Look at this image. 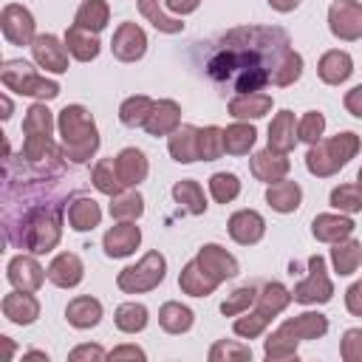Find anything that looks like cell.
<instances>
[{
	"label": "cell",
	"mask_w": 362,
	"mask_h": 362,
	"mask_svg": "<svg viewBox=\"0 0 362 362\" xmlns=\"http://www.w3.org/2000/svg\"><path fill=\"white\" fill-rule=\"evenodd\" d=\"M291 297L300 305H322V303H328L334 297V283L328 277L322 255H311L308 257V274L291 288Z\"/></svg>",
	"instance_id": "8"
},
{
	"label": "cell",
	"mask_w": 362,
	"mask_h": 362,
	"mask_svg": "<svg viewBox=\"0 0 362 362\" xmlns=\"http://www.w3.org/2000/svg\"><path fill=\"white\" fill-rule=\"evenodd\" d=\"M354 74V59L348 51H339V48H331L320 57L317 62V76L325 82V85H342L348 76Z\"/></svg>",
	"instance_id": "25"
},
{
	"label": "cell",
	"mask_w": 362,
	"mask_h": 362,
	"mask_svg": "<svg viewBox=\"0 0 362 362\" xmlns=\"http://www.w3.org/2000/svg\"><path fill=\"white\" fill-rule=\"evenodd\" d=\"M156 99L144 96V93H136V96H127L122 105H119V119L124 127H144L150 110H153Z\"/></svg>",
	"instance_id": "43"
},
{
	"label": "cell",
	"mask_w": 362,
	"mask_h": 362,
	"mask_svg": "<svg viewBox=\"0 0 362 362\" xmlns=\"http://www.w3.org/2000/svg\"><path fill=\"white\" fill-rule=\"evenodd\" d=\"M0 308H3V317L14 325H31L40 317V300L34 297V291H20V288L8 291Z\"/></svg>",
	"instance_id": "18"
},
{
	"label": "cell",
	"mask_w": 362,
	"mask_h": 362,
	"mask_svg": "<svg viewBox=\"0 0 362 362\" xmlns=\"http://www.w3.org/2000/svg\"><path fill=\"white\" fill-rule=\"evenodd\" d=\"M322 133H325V116L320 110H305L303 119L297 122V139L305 144H314L322 139Z\"/></svg>",
	"instance_id": "53"
},
{
	"label": "cell",
	"mask_w": 362,
	"mask_h": 362,
	"mask_svg": "<svg viewBox=\"0 0 362 362\" xmlns=\"http://www.w3.org/2000/svg\"><path fill=\"white\" fill-rule=\"evenodd\" d=\"M356 184L362 187V167H359V173H356Z\"/></svg>",
	"instance_id": "63"
},
{
	"label": "cell",
	"mask_w": 362,
	"mask_h": 362,
	"mask_svg": "<svg viewBox=\"0 0 362 362\" xmlns=\"http://www.w3.org/2000/svg\"><path fill=\"white\" fill-rule=\"evenodd\" d=\"M173 198L178 206H184L189 215H204L206 212V195L195 178H181L173 184Z\"/></svg>",
	"instance_id": "38"
},
{
	"label": "cell",
	"mask_w": 362,
	"mask_h": 362,
	"mask_svg": "<svg viewBox=\"0 0 362 362\" xmlns=\"http://www.w3.org/2000/svg\"><path fill=\"white\" fill-rule=\"evenodd\" d=\"M175 127H181V105L175 99H158L144 122V130L150 136H170Z\"/></svg>",
	"instance_id": "22"
},
{
	"label": "cell",
	"mask_w": 362,
	"mask_h": 362,
	"mask_svg": "<svg viewBox=\"0 0 362 362\" xmlns=\"http://www.w3.org/2000/svg\"><path fill=\"white\" fill-rule=\"evenodd\" d=\"M167 150L178 164H192L198 161V127L195 124H181L167 136Z\"/></svg>",
	"instance_id": "29"
},
{
	"label": "cell",
	"mask_w": 362,
	"mask_h": 362,
	"mask_svg": "<svg viewBox=\"0 0 362 362\" xmlns=\"http://www.w3.org/2000/svg\"><path fill=\"white\" fill-rule=\"evenodd\" d=\"M0 31L11 45H31L37 37L34 14L23 3H6L0 11Z\"/></svg>",
	"instance_id": "10"
},
{
	"label": "cell",
	"mask_w": 362,
	"mask_h": 362,
	"mask_svg": "<svg viewBox=\"0 0 362 362\" xmlns=\"http://www.w3.org/2000/svg\"><path fill=\"white\" fill-rule=\"evenodd\" d=\"M223 153H226L223 150V127H218V124L198 127V161H215Z\"/></svg>",
	"instance_id": "46"
},
{
	"label": "cell",
	"mask_w": 362,
	"mask_h": 362,
	"mask_svg": "<svg viewBox=\"0 0 362 362\" xmlns=\"http://www.w3.org/2000/svg\"><path fill=\"white\" fill-rule=\"evenodd\" d=\"M62 42H65L68 54H71L74 59H79V62H90V59H96L99 51H102L99 37H96L93 31L79 28V25H71V28L65 31V40H62Z\"/></svg>",
	"instance_id": "31"
},
{
	"label": "cell",
	"mask_w": 362,
	"mask_h": 362,
	"mask_svg": "<svg viewBox=\"0 0 362 362\" xmlns=\"http://www.w3.org/2000/svg\"><path fill=\"white\" fill-rule=\"evenodd\" d=\"M286 334H291L294 339H320L328 334V317L320 314V311H303L297 317H288L283 325H280Z\"/></svg>",
	"instance_id": "27"
},
{
	"label": "cell",
	"mask_w": 362,
	"mask_h": 362,
	"mask_svg": "<svg viewBox=\"0 0 362 362\" xmlns=\"http://www.w3.org/2000/svg\"><path fill=\"white\" fill-rule=\"evenodd\" d=\"M269 322H272V317H266V314H260V311L255 308V311L238 314L235 322H232V331H235L238 337H243V339H255V337H260V334L269 328Z\"/></svg>",
	"instance_id": "50"
},
{
	"label": "cell",
	"mask_w": 362,
	"mask_h": 362,
	"mask_svg": "<svg viewBox=\"0 0 362 362\" xmlns=\"http://www.w3.org/2000/svg\"><path fill=\"white\" fill-rule=\"evenodd\" d=\"M110 23V6L107 0H82V6L74 14V25L99 34L102 28H107Z\"/></svg>",
	"instance_id": "36"
},
{
	"label": "cell",
	"mask_w": 362,
	"mask_h": 362,
	"mask_svg": "<svg viewBox=\"0 0 362 362\" xmlns=\"http://www.w3.org/2000/svg\"><path fill=\"white\" fill-rule=\"evenodd\" d=\"M356 153H359V136L354 130H342L331 139H320V141L308 144L305 170L317 178H328V175L339 173Z\"/></svg>",
	"instance_id": "4"
},
{
	"label": "cell",
	"mask_w": 362,
	"mask_h": 362,
	"mask_svg": "<svg viewBox=\"0 0 362 362\" xmlns=\"http://www.w3.org/2000/svg\"><path fill=\"white\" fill-rule=\"evenodd\" d=\"M257 291H260V288H255V286H240V288H235V291L226 294V300L221 303V314H223V317H238V314L249 311V308L255 305V300H257Z\"/></svg>",
	"instance_id": "51"
},
{
	"label": "cell",
	"mask_w": 362,
	"mask_h": 362,
	"mask_svg": "<svg viewBox=\"0 0 362 362\" xmlns=\"http://www.w3.org/2000/svg\"><path fill=\"white\" fill-rule=\"evenodd\" d=\"M328 201L337 212H345V215L362 212V187L359 184H339V187L331 189Z\"/></svg>",
	"instance_id": "47"
},
{
	"label": "cell",
	"mask_w": 362,
	"mask_h": 362,
	"mask_svg": "<svg viewBox=\"0 0 362 362\" xmlns=\"http://www.w3.org/2000/svg\"><path fill=\"white\" fill-rule=\"evenodd\" d=\"M136 6H139V14H141L156 31H161V34H181V31H184V23H181L178 17H170V14L158 6V0H136Z\"/></svg>",
	"instance_id": "42"
},
{
	"label": "cell",
	"mask_w": 362,
	"mask_h": 362,
	"mask_svg": "<svg viewBox=\"0 0 362 362\" xmlns=\"http://www.w3.org/2000/svg\"><path fill=\"white\" fill-rule=\"evenodd\" d=\"M23 356H34V359H48V354H45V351H25Z\"/></svg>",
	"instance_id": "62"
},
{
	"label": "cell",
	"mask_w": 362,
	"mask_h": 362,
	"mask_svg": "<svg viewBox=\"0 0 362 362\" xmlns=\"http://www.w3.org/2000/svg\"><path fill=\"white\" fill-rule=\"evenodd\" d=\"M3 226H6V238H8L11 246L25 249L31 255H45L62 238L59 204L54 198H48V201L28 204L17 215L14 212H3Z\"/></svg>",
	"instance_id": "2"
},
{
	"label": "cell",
	"mask_w": 362,
	"mask_h": 362,
	"mask_svg": "<svg viewBox=\"0 0 362 362\" xmlns=\"http://www.w3.org/2000/svg\"><path fill=\"white\" fill-rule=\"evenodd\" d=\"M342 105H345V110H348L351 116L362 119V85H354V88H351V90L345 93Z\"/></svg>",
	"instance_id": "57"
},
{
	"label": "cell",
	"mask_w": 362,
	"mask_h": 362,
	"mask_svg": "<svg viewBox=\"0 0 362 362\" xmlns=\"http://www.w3.org/2000/svg\"><path fill=\"white\" fill-rule=\"evenodd\" d=\"M113 322H116V328L122 331V334H139V331H144L147 328V322H150V311H147V305H141V303H122L116 311H113Z\"/></svg>",
	"instance_id": "40"
},
{
	"label": "cell",
	"mask_w": 362,
	"mask_h": 362,
	"mask_svg": "<svg viewBox=\"0 0 362 362\" xmlns=\"http://www.w3.org/2000/svg\"><path fill=\"white\" fill-rule=\"evenodd\" d=\"M57 130H59V147L65 161L71 164H85L96 156L99 150V130L88 107L82 105H65L57 116Z\"/></svg>",
	"instance_id": "3"
},
{
	"label": "cell",
	"mask_w": 362,
	"mask_h": 362,
	"mask_svg": "<svg viewBox=\"0 0 362 362\" xmlns=\"http://www.w3.org/2000/svg\"><path fill=\"white\" fill-rule=\"evenodd\" d=\"M164 6L173 11V14H192L198 6H201V0H164Z\"/></svg>",
	"instance_id": "59"
},
{
	"label": "cell",
	"mask_w": 362,
	"mask_h": 362,
	"mask_svg": "<svg viewBox=\"0 0 362 362\" xmlns=\"http://www.w3.org/2000/svg\"><path fill=\"white\" fill-rule=\"evenodd\" d=\"M249 170H252V175H255L257 181L274 184V181H280V178L288 175L291 161H288V153H280V150L266 147V150H257V153L249 158Z\"/></svg>",
	"instance_id": "17"
},
{
	"label": "cell",
	"mask_w": 362,
	"mask_h": 362,
	"mask_svg": "<svg viewBox=\"0 0 362 362\" xmlns=\"http://www.w3.org/2000/svg\"><path fill=\"white\" fill-rule=\"evenodd\" d=\"M257 141V130L249 122H235L223 127V150L229 156H246Z\"/></svg>",
	"instance_id": "39"
},
{
	"label": "cell",
	"mask_w": 362,
	"mask_h": 362,
	"mask_svg": "<svg viewBox=\"0 0 362 362\" xmlns=\"http://www.w3.org/2000/svg\"><path fill=\"white\" fill-rule=\"evenodd\" d=\"M90 184L102 192V195H116L124 189V184L119 181V173H116V158H99L93 164V173H90Z\"/></svg>",
	"instance_id": "45"
},
{
	"label": "cell",
	"mask_w": 362,
	"mask_h": 362,
	"mask_svg": "<svg viewBox=\"0 0 362 362\" xmlns=\"http://www.w3.org/2000/svg\"><path fill=\"white\" fill-rule=\"evenodd\" d=\"M345 308L354 317H362V280H356V283L348 286V291H345Z\"/></svg>",
	"instance_id": "56"
},
{
	"label": "cell",
	"mask_w": 362,
	"mask_h": 362,
	"mask_svg": "<svg viewBox=\"0 0 362 362\" xmlns=\"http://www.w3.org/2000/svg\"><path fill=\"white\" fill-rule=\"evenodd\" d=\"M229 116H235L238 122H255V119H263L269 110H272V96L263 93V90H255V93H235L226 105Z\"/></svg>",
	"instance_id": "21"
},
{
	"label": "cell",
	"mask_w": 362,
	"mask_h": 362,
	"mask_svg": "<svg viewBox=\"0 0 362 362\" xmlns=\"http://www.w3.org/2000/svg\"><path fill=\"white\" fill-rule=\"evenodd\" d=\"M331 266L339 277L354 274L362 266V243L356 238H345V240L331 243Z\"/></svg>",
	"instance_id": "33"
},
{
	"label": "cell",
	"mask_w": 362,
	"mask_h": 362,
	"mask_svg": "<svg viewBox=\"0 0 362 362\" xmlns=\"http://www.w3.org/2000/svg\"><path fill=\"white\" fill-rule=\"evenodd\" d=\"M354 221L345 215V212H322L311 221V235L322 243H337V240H345L354 235Z\"/></svg>",
	"instance_id": "20"
},
{
	"label": "cell",
	"mask_w": 362,
	"mask_h": 362,
	"mask_svg": "<svg viewBox=\"0 0 362 362\" xmlns=\"http://www.w3.org/2000/svg\"><path fill=\"white\" fill-rule=\"evenodd\" d=\"M226 229H229V238L240 246H255L263 235H266V221L257 209H238L229 215L226 221Z\"/></svg>",
	"instance_id": "16"
},
{
	"label": "cell",
	"mask_w": 362,
	"mask_h": 362,
	"mask_svg": "<svg viewBox=\"0 0 362 362\" xmlns=\"http://www.w3.org/2000/svg\"><path fill=\"white\" fill-rule=\"evenodd\" d=\"M235 359H252V348L235 339H218L209 348V362H235Z\"/></svg>",
	"instance_id": "52"
},
{
	"label": "cell",
	"mask_w": 362,
	"mask_h": 362,
	"mask_svg": "<svg viewBox=\"0 0 362 362\" xmlns=\"http://www.w3.org/2000/svg\"><path fill=\"white\" fill-rule=\"evenodd\" d=\"M54 127H57V122H54V113L48 110L45 102H34L25 110V119H23V133L25 136H51Z\"/></svg>",
	"instance_id": "44"
},
{
	"label": "cell",
	"mask_w": 362,
	"mask_h": 362,
	"mask_svg": "<svg viewBox=\"0 0 362 362\" xmlns=\"http://www.w3.org/2000/svg\"><path fill=\"white\" fill-rule=\"evenodd\" d=\"M297 345H300V339H294V337L286 334L283 328H274V331L263 339V356H266L269 362L297 359Z\"/></svg>",
	"instance_id": "41"
},
{
	"label": "cell",
	"mask_w": 362,
	"mask_h": 362,
	"mask_svg": "<svg viewBox=\"0 0 362 362\" xmlns=\"http://www.w3.org/2000/svg\"><path fill=\"white\" fill-rule=\"evenodd\" d=\"M288 48L291 42L283 28H232L218 40V48L206 62V74L215 82H229L238 93H255L272 85L277 62Z\"/></svg>",
	"instance_id": "1"
},
{
	"label": "cell",
	"mask_w": 362,
	"mask_h": 362,
	"mask_svg": "<svg viewBox=\"0 0 362 362\" xmlns=\"http://www.w3.org/2000/svg\"><path fill=\"white\" fill-rule=\"evenodd\" d=\"M218 286H221V283H218L215 277H209V274L198 266V260H189V263L181 269V274H178V288H181L184 294H189V297H209Z\"/></svg>",
	"instance_id": "32"
},
{
	"label": "cell",
	"mask_w": 362,
	"mask_h": 362,
	"mask_svg": "<svg viewBox=\"0 0 362 362\" xmlns=\"http://www.w3.org/2000/svg\"><path fill=\"white\" fill-rule=\"evenodd\" d=\"M141 243V229L136 226V221H116L105 238H102V249L107 257H130Z\"/></svg>",
	"instance_id": "15"
},
{
	"label": "cell",
	"mask_w": 362,
	"mask_h": 362,
	"mask_svg": "<svg viewBox=\"0 0 362 362\" xmlns=\"http://www.w3.org/2000/svg\"><path fill=\"white\" fill-rule=\"evenodd\" d=\"M195 322V314L189 305L178 303V300H167L161 308H158V325L167 331V334H187Z\"/></svg>",
	"instance_id": "34"
},
{
	"label": "cell",
	"mask_w": 362,
	"mask_h": 362,
	"mask_svg": "<svg viewBox=\"0 0 362 362\" xmlns=\"http://www.w3.org/2000/svg\"><path fill=\"white\" fill-rule=\"evenodd\" d=\"M294 297H291V291L283 286V283H266L260 291H257V300H255V308L260 311V314H266V317H277V314H283L286 308H288V303H291Z\"/></svg>",
	"instance_id": "35"
},
{
	"label": "cell",
	"mask_w": 362,
	"mask_h": 362,
	"mask_svg": "<svg viewBox=\"0 0 362 362\" xmlns=\"http://www.w3.org/2000/svg\"><path fill=\"white\" fill-rule=\"evenodd\" d=\"M68 359L71 362H102V359H107V351L102 348V345H90V342H82V345H76L71 354H68Z\"/></svg>",
	"instance_id": "55"
},
{
	"label": "cell",
	"mask_w": 362,
	"mask_h": 362,
	"mask_svg": "<svg viewBox=\"0 0 362 362\" xmlns=\"http://www.w3.org/2000/svg\"><path fill=\"white\" fill-rule=\"evenodd\" d=\"M297 119L291 110H280L274 113V119L269 122V147L280 150V153H291L297 144Z\"/></svg>",
	"instance_id": "28"
},
{
	"label": "cell",
	"mask_w": 362,
	"mask_h": 362,
	"mask_svg": "<svg viewBox=\"0 0 362 362\" xmlns=\"http://www.w3.org/2000/svg\"><path fill=\"white\" fill-rule=\"evenodd\" d=\"M144 215V198L136 187H124L122 192L110 195V218L113 221H136Z\"/></svg>",
	"instance_id": "37"
},
{
	"label": "cell",
	"mask_w": 362,
	"mask_h": 362,
	"mask_svg": "<svg viewBox=\"0 0 362 362\" xmlns=\"http://www.w3.org/2000/svg\"><path fill=\"white\" fill-rule=\"evenodd\" d=\"M300 76H303V57H300L294 48H288V51L283 54V59L277 62V71H274V76H272V85L288 88V85H294Z\"/></svg>",
	"instance_id": "48"
},
{
	"label": "cell",
	"mask_w": 362,
	"mask_h": 362,
	"mask_svg": "<svg viewBox=\"0 0 362 362\" xmlns=\"http://www.w3.org/2000/svg\"><path fill=\"white\" fill-rule=\"evenodd\" d=\"M0 82L8 90L20 93V96H31V99H40V102H48V99L59 96V82L48 79L45 74H40L25 59H6L3 68H0Z\"/></svg>",
	"instance_id": "5"
},
{
	"label": "cell",
	"mask_w": 362,
	"mask_h": 362,
	"mask_svg": "<svg viewBox=\"0 0 362 362\" xmlns=\"http://www.w3.org/2000/svg\"><path fill=\"white\" fill-rule=\"evenodd\" d=\"M164 277H167V257H164L158 249H153V252H147L139 263L122 269V272L116 274V286H119L124 294H144V291L158 288V286L164 283Z\"/></svg>",
	"instance_id": "6"
},
{
	"label": "cell",
	"mask_w": 362,
	"mask_h": 362,
	"mask_svg": "<svg viewBox=\"0 0 362 362\" xmlns=\"http://www.w3.org/2000/svg\"><path fill=\"white\" fill-rule=\"evenodd\" d=\"M116 173L124 187H139L150 173V161L139 147H124L116 156Z\"/></svg>",
	"instance_id": "23"
},
{
	"label": "cell",
	"mask_w": 362,
	"mask_h": 362,
	"mask_svg": "<svg viewBox=\"0 0 362 362\" xmlns=\"http://www.w3.org/2000/svg\"><path fill=\"white\" fill-rule=\"evenodd\" d=\"M300 201H303V189H300L297 181L280 178V181H274V184L266 187V204H269L274 212H280V215L294 212V209L300 206Z\"/></svg>",
	"instance_id": "30"
},
{
	"label": "cell",
	"mask_w": 362,
	"mask_h": 362,
	"mask_svg": "<svg viewBox=\"0 0 362 362\" xmlns=\"http://www.w3.org/2000/svg\"><path fill=\"white\" fill-rule=\"evenodd\" d=\"M274 11H280V14H288V11H294L297 6H300V0H266Z\"/></svg>",
	"instance_id": "60"
},
{
	"label": "cell",
	"mask_w": 362,
	"mask_h": 362,
	"mask_svg": "<svg viewBox=\"0 0 362 362\" xmlns=\"http://www.w3.org/2000/svg\"><path fill=\"white\" fill-rule=\"evenodd\" d=\"M6 277H8V283L14 286V288H20V291H37L42 283H45V277H48V272L40 266V260H37V255H14L11 260H8V266H6Z\"/></svg>",
	"instance_id": "11"
},
{
	"label": "cell",
	"mask_w": 362,
	"mask_h": 362,
	"mask_svg": "<svg viewBox=\"0 0 362 362\" xmlns=\"http://www.w3.org/2000/svg\"><path fill=\"white\" fill-rule=\"evenodd\" d=\"M0 102H3V113H0V116H3V122H6V119L11 116V99H8V96H3Z\"/></svg>",
	"instance_id": "61"
},
{
	"label": "cell",
	"mask_w": 362,
	"mask_h": 362,
	"mask_svg": "<svg viewBox=\"0 0 362 362\" xmlns=\"http://www.w3.org/2000/svg\"><path fill=\"white\" fill-rule=\"evenodd\" d=\"M65 320L79 331L96 328L102 322V303L90 294H79L65 305Z\"/></svg>",
	"instance_id": "26"
},
{
	"label": "cell",
	"mask_w": 362,
	"mask_h": 362,
	"mask_svg": "<svg viewBox=\"0 0 362 362\" xmlns=\"http://www.w3.org/2000/svg\"><path fill=\"white\" fill-rule=\"evenodd\" d=\"M65 218H68V226L74 232H90L102 221V206L90 195H76L74 201H68Z\"/></svg>",
	"instance_id": "24"
},
{
	"label": "cell",
	"mask_w": 362,
	"mask_h": 362,
	"mask_svg": "<svg viewBox=\"0 0 362 362\" xmlns=\"http://www.w3.org/2000/svg\"><path fill=\"white\" fill-rule=\"evenodd\" d=\"M48 280L59 288H74L82 283L85 277V266H82V257L76 252H59L54 255V260L48 263Z\"/></svg>",
	"instance_id": "19"
},
{
	"label": "cell",
	"mask_w": 362,
	"mask_h": 362,
	"mask_svg": "<svg viewBox=\"0 0 362 362\" xmlns=\"http://www.w3.org/2000/svg\"><path fill=\"white\" fill-rule=\"evenodd\" d=\"M339 356L345 362H362V328H348L339 339Z\"/></svg>",
	"instance_id": "54"
},
{
	"label": "cell",
	"mask_w": 362,
	"mask_h": 362,
	"mask_svg": "<svg viewBox=\"0 0 362 362\" xmlns=\"http://www.w3.org/2000/svg\"><path fill=\"white\" fill-rule=\"evenodd\" d=\"M328 28L337 40H345V42L362 40V3L359 0H334L328 6Z\"/></svg>",
	"instance_id": "9"
},
{
	"label": "cell",
	"mask_w": 362,
	"mask_h": 362,
	"mask_svg": "<svg viewBox=\"0 0 362 362\" xmlns=\"http://www.w3.org/2000/svg\"><path fill=\"white\" fill-rule=\"evenodd\" d=\"M20 158L42 178H51V175H59L62 164H65V156H62V147L51 139V136H25L23 139V153Z\"/></svg>",
	"instance_id": "7"
},
{
	"label": "cell",
	"mask_w": 362,
	"mask_h": 362,
	"mask_svg": "<svg viewBox=\"0 0 362 362\" xmlns=\"http://www.w3.org/2000/svg\"><path fill=\"white\" fill-rule=\"evenodd\" d=\"M110 51L119 62H139L147 51V34L139 23H122L116 31H113V40H110Z\"/></svg>",
	"instance_id": "12"
},
{
	"label": "cell",
	"mask_w": 362,
	"mask_h": 362,
	"mask_svg": "<svg viewBox=\"0 0 362 362\" xmlns=\"http://www.w3.org/2000/svg\"><path fill=\"white\" fill-rule=\"evenodd\" d=\"M107 359H147V354L139 348V345H119L113 351H107Z\"/></svg>",
	"instance_id": "58"
},
{
	"label": "cell",
	"mask_w": 362,
	"mask_h": 362,
	"mask_svg": "<svg viewBox=\"0 0 362 362\" xmlns=\"http://www.w3.org/2000/svg\"><path fill=\"white\" fill-rule=\"evenodd\" d=\"M34 62L45 71V74H65L68 71V48L65 42H59L54 34H37L34 42L28 45Z\"/></svg>",
	"instance_id": "13"
},
{
	"label": "cell",
	"mask_w": 362,
	"mask_h": 362,
	"mask_svg": "<svg viewBox=\"0 0 362 362\" xmlns=\"http://www.w3.org/2000/svg\"><path fill=\"white\" fill-rule=\"evenodd\" d=\"M209 195L218 204H232L240 195V178L235 173H215L209 178Z\"/></svg>",
	"instance_id": "49"
},
{
	"label": "cell",
	"mask_w": 362,
	"mask_h": 362,
	"mask_svg": "<svg viewBox=\"0 0 362 362\" xmlns=\"http://www.w3.org/2000/svg\"><path fill=\"white\" fill-rule=\"evenodd\" d=\"M195 260H198V266H201V269H204L209 277H215L218 283L232 280V277L240 272L238 257H235V255H229V252H226L221 243H204V246L198 249Z\"/></svg>",
	"instance_id": "14"
}]
</instances>
